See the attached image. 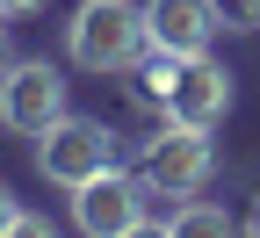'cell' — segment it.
Returning <instances> with one entry per match:
<instances>
[{"label": "cell", "instance_id": "2", "mask_svg": "<svg viewBox=\"0 0 260 238\" xmlns=\"http://www.w3.org/2000/svg\"><path fill=\"white\" fill-rule=\"evenodd\" d=\"M145 195H159L145 174H94V181H80L73 188V224L87 231V238H123V231H145L152 224V210H145Z\"/></svg>", "mask_w": 260, "mask_h": 238}, {"label": "cell", "instance_id": "1", "mask_svg": "<svg viewBox=\"0 0 260 238\" xmlns=\"http://www.w3.org/2000/svg\"><path fill=\"white\" fill-rule=\"evenodd\" d=\"M65 51H73L80 73H130V65H145V51H152L145 8H130V0H80V15L65 22Z\"/></svg>", "mask_w": 260, "mask_h": 238}, {"label": "cell", "instance_id": "11", "mask_svg": "<svg viewBox=\"0 0 260 238\" xmlns=\"http://www.w3.org/2000/svg\"><path fill=\"white\" fill-rule=\"evenodd\" d=\"M44 0H0V15H37Z\"/></svg>", "mask_w": 260, "mask_h": 238}, {"label": "cell", "instance_id": "12", "mask_svg": "<svg viewBox=\"0 0 260 238\" xmlns=\"http://www.w3.org/2000/svg\"><path fill=\"white\" fill-rule=\"evenodd\" d=\"M0 65H8V37H0Z\"/></svg>", "mask_w": 260, "mask_h": 238}, {"label": "cell", "instance_id": "7", "mask_svg": "<svg viewBox=\"0 0 260 238\" xmlns=\"http://www.w3.org/2000/svg\"><path fill=\"white\" fill-rule=\"evenodd\" d=\"M145 29H152V51L195 58V51H210L224 22H217V0H145Z\"/></svg>", "mask_w": 260, "mask_h": 238}, {"label": "cell", "instance_id": "3", "mask_svg": "<svg viewBox=\"0 0 260 238\" xmlns=\"http://www.w3.org/2000/svg\"><path fill=\"white\" fill-rule=\"evenodd\" d=\"M109 166H116V138L94 116H58L44 138H37V174L58 181V188H80L94 174H109Z\"/></svg>", "mask_w": 260, "mask_h": 238}, {"label": "cell", "instance_id": "9", "mask_svg": "<svg viewBox=\"0 0 260 238\" xmlns=\"http://www.w3.org/2000/svg\"><path fill=\"white\" fill-rule=\"evenodd\" d=\"M217 22L246 37V29H260V0H217Z\"/></svg>", "mask_w": 260, "mask_h": 238}, {"label": "cell", "instance_id": "4", "mask_svg": "<svg viewBox=\"0 0 260 238\" xmlns=\"http://www.w3.org/2000/svg\"><path fill=\"white\" fill-rule=\"evenodd\" d=\"M58 116H65V80L51 73V58L0 65V123H8V130H22V138H44Z\"/></svg>", "mask_w": 260, "mask_h": 238}, {"label": "cell", "instance_id": "13", "mask_svg": "<svg viewBox=\"0 0 260 238\" xmlns=\"http://www.w3.org/2000/svg\"><path fill=\"white\" fill-rule=\"evenodd\" d=\"M253 231H260V210H253Z\"/></svg>", "mask_w": 260, "mask_h": 238}, {"label": "cell", "instance_id": "10", "mask_svg": "<svg viewBox=\"0 0 260 238\" xmlns=\"http://www.w3.org/2000/svg\"><path fill=\"white\" fill-rule=\"evenodd\" d=\"M0 231H15V195H8V181H0Z\"/></svg>", "mask_w": 260, "mask_h": 238}, {"label": "cell", "instance_id": "6", "mask_svg": "<svg viewBox=\"0 0 260 238\" xmlns=\"http://www.w3.org/2000/svg\"><path fill=\"white\" fill-rule=\"evenodd\" d=\"M159 109H167V123L217 130L224 116H232V73H224L210 51H195V58H181V73H174L167 94H159Z\"/></svg>", "mask_w": 260, "mask_h": 238}, {"label": "cell", "instance_id": "8", "mask_svg": "<svg viewBox=\"0 0 260 238\" xmlns=\"http://www.w3.org/2000/svg\"><path fill=\"white\" fill-rule=\"evenodd\" d=\"M174 231H232V210H217V202H181Z\"/></svg>", "mask_w": 260, "mask_h": 238}, {"label": "cell", "instance_id": "5", "mask_svg": "<svg viewBox=\"0 0 260 238\" xmlns=\"http://www.w3.org/2000/svg\"><path fill=\"white\" fill-rule=\"evenodd\" d=\"M217 174V152H210V130L195 123H167L159 138H145V181L159 195H195Z\"/></svg>", "mask_w": 260, "mask_h": 238}]
</instances>
